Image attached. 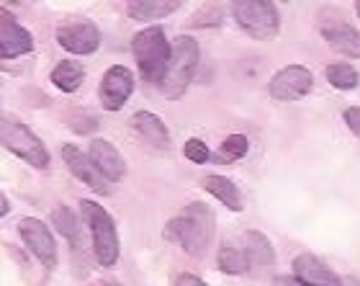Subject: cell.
Instances as JSON below:
<instances>
[{"instance_id": "obj_13", "label": "cell", "mask_w": 360, "mask_h": 286, "mask_svg": "<svg viewBox=\"0 0 360 286\" xmlns=\"http://www.w3.org/2000/svg\"><path fill=\"white\" fill-rule=\"evenodd\" d=\"M293 273L304 286H342L340 276L330 266L316 256H309V253L293 258Z\"/></svg>"}, {"instance_id": "obj_14", "label": "cell", "mask_w": 360, "mask_h": 286, "mask_svg": "<svg viewBox=\"0 0 360 286\" xmlns=\"http://www.w3.org/2000/svg\"><path fill=\"white\" fill-rule=\"evenodd\" d=\"M88 158L96 163V168L108 178V181H119L127 173V163L116 147L108 139H90Z\"/></svg>"}, {"instance_id": "obj_17", "label": "cell", "mask_w": 360, "mask_h": 286, "mask_svg": "<svg viewBox=\"0 0 360 286\" xmlns=\"http://www.w3.org/2000/svg\"><path fill=\"white\" fill-rule=\"evenodd\" d=\"M245 250H248V261H250V273H255V276H263V273L273 271V266H276V253H273V245L270 240L265 237L263 232H248L245 235Z\"/></svg>"}, {"instance_id": "obj_20", "label": "cell", "mask_w": 360, "mask_h": 286, "mask_svg": "<svg viewBox=\"0 0 360 286\" xmlns=\"http://www.w3.org/2000/svg\"><path fill=\"white\" fill-rule=\"evenodd\" d=\"M180 8V3H165V0H139V3H129L127 13L129 18L134 21H158V18H165V15L175 13Z\"/></svg>"}, {"instance_id": "obj_29", "label": "cell", "mask_w": 360, "mask_h": 286, "mask_svg": "<svg viewBox=\"0 0 360 286\" xmlns=\"http://www.w3.org/2000/svg\"><path fill=\"white\" fill-rule=\"evenodd\" d=\"M273 286H304L296 276H278L276 281H273Z\"/></svg>"}, {"instance_id": "obj_30", "label": "cell", "mask_w": 360, "mask_h": 286, "mask_svg": "<svg viewBox=\"0 0 360 286\" xmlns=\"http://www.w3.org/2000/svg\"><path fill=\"white\" fill-rule=\"evenodd\" d=\"M8 211H11V204H8L6 194H3V191H0V217H6Z\"/></svg>"}, {"instance_id": "obj_19", "label": "cell", "mask_w": 360, "mask_h": 286, "mask_svg": "<svg viewBox=\"0 0 360 286\" xmlns=\"http://www.w3.org/2000/svg\"><path fill=\"white\" fill-rule=\"evenodd\" d=\"M52 222H54V230L62 232L70 240L72 253H80L83 250V232H80L75 211L70 209V206H65V204H60L57 209H52Z\"/></svg>"}, {"instance_id": "obj_25", "label": "cell", "mask_w": 360, "mask_h": 286, "mask_svg": "<svg viewBox=\"0 0 360 286\" xmlns=\"http://www.w3.org/2000/svg\"><path fill=\"white\" fill-rule=\"evenodd\" d=\"M183 155H186L191 163H198V166L211 158V152H209V147H206L203 139H188L186 147H183Z\"/></svg>"}, {"instance_id": "obj_11", "label": "cell", "mask_w": 360, "mask_h": 286, "mask_svg": "<svg viewBox=\"0 0 360 286\" xmlns=\"http://www.w3.org/2000/svg\"><path fill=\"white\" fill-rule=\"evenodd\" d=\"M62 160L77 181H83L88 189H93L96 194H111V186H108V178H105L101 170L96 168V163L85 155L83 150H77L75 144H65L62 147Z\"/></svg>"}, {"instance_id": "obj_24", "label": "cell", "mask_w": 360, "mask_h": 286, "mask_svg": "<svg viewBox=\"0 0 360 286\" xmlns=\"http://www.w3.org/2000/svg\"><path fill=\"white\" fill-rule=\"evenodd\" d=\"M248 147L250 142L245 135H229L221 142V147H219L217 160H221V163H237V160H242L248 155Z\"/></svg>"}, {"instance_id": "obj_10", "label": "cell", "mask_w": 360, "mask_h": 286, "mask_svg": "<svg viewBox=\"0 0 360 286\" xmlns=\"http://www.w3.org/2000/svg\"><path fill=\"white\" fill-rule=\"evenodd\" d=\"M134 91V73L124 65H113L105 70L103 80H101V104L105 111H119L124 108L127 98Z\"/></svg>"}, {"instance_id": "obj_12", "label": "cell", "mask_w": 360, "mask_h": 286, "mask_svg": "<svg viewBox=\"0 0 360 286\" xmlns=\"http://www.w3.org/2000/svg\"><path fill=\"white\" fill-rule=\"evenodd\" d=\"M34 49V39L11 15H0V60H13Z\"/></svg>"}, {"instance_id": "obj_1", "label": "cell", "mask_w": 360, "mask_h": 286, "mask_svg": "<svg viewBox=\"0 0 360 286\" xmlns=\"http://www.w3.org/2000/svg\"><path fill=\"white\" fill-rule=\"evenodd\" d=\"M214 232H217L214 211L201 201L188 204L165 225V237L180 245L188 256H203L214 242Z\"/></svg>"}, {"instance_id": "obj_4", "label": "cell", "mask_w": 360, "mask_h": 286, "mask_svg": "<svg viewBox=\"0 0 360 286\" xmlns=\"http://www.w3.org/2000/svg\"><path fill=\"white\" fill-rule=\"evenodd\" d=\"M80 211L85 217V225L90 230V237H93V253H96V261L103 268H111L119 261V232H116V222L108 211L101 206V204L83 199L80 201Z\"/></svg>"}, {"instance_id": "obj_22", "label": "cell", "mask_w": 360, "mask_h": 286, "mask_svg": "<svg viewBox=\"0 0 360 286\" xmlns=\"http://www.w3.org/2000/svg\"><path fill=\"white\" fill-rule=\"evenodd\" d=\"M219 271L229 273V276H240V273H250V261L248 250L234 248V245H224L219 250Z\"/></svg>"}, {"instance_id": "obj_7", "label": "cell", "mask_w": 360, "mask_h": 286, "mask_svg": "<svg viewBox=\"0 0 360 286\" xmlns=\"http://www.w3.org/2000/svg\"><path fill=\"white\" fill-rule=\"evenodd\" d=\"M18 232H21V240L26 242V248L34 253V258L41 261V266H46V268L57 266V242H54L52 230L41 219L23 217Z\"/></svg>"}, {"instance_id": "obj_2", "label": "cell", "mask_w": 360, "mask_h": 286, "mask_svg": "<svg viewBox=\"0 0 360 286\" xmlns=\"http://www.w3.org/2000/svg\"><path fill=\"white\" fill-rule=\"evenodd\" d=\"M198 60H201V46L198 42L191 37H178L170 44V60H167L165 75L160 80L162 85V93L167 98H178L183 96L191 80L195 75V68H198Z\"/></svg>"}, {"instance_id": "obj_23", "label": "cell", "mask_w": 360, "mask_h": 286, "mask_svg": "<svg viewBox=\"0 0 360 286\" xmlns=\"http://www.w3.org/2000/svg\"><path fill=\"white\" fill-rule=\"evenodd\" d=\"M327 80H330V85L332 88H338V91H353V88H358L360 75L353 65H347V62H335V65L327 68Z\"/></svg>"}, {"instance_id": "obj_9", "label": "cell", "mask_w": 360, "mask_h": 286, "mask_svg": "<svg viewBox=\"0 0 360 286\" xmlns=\"http://www.w3.org/2000/svg\"><path fill=\"white\" fill-rule=\"evenodd\" d=\"M57 42L70 54H93L101 46V31L93 21H68L57 29Z\"/></svg>"}, {"instance_id": "obj_3", "label": "cell", "mask_w": 360, "mask_h": 286, "mask_svg": "<svg viewBox=\"0 0 360 286\" xmlns=\"http://www.w3.org/2000/svg\"><path fill=\"white\" fill-rule=\"evenodd\" d=\"M131 52H134L139 75L147 83H160L165 75L167 60H170V42H167L165 31L160 26L142 29L131 39Z\"/></svg>"}, {"instance_id": "obj_31", "label": "cell", "mask_w": 360, "mask_h": 286, "mask_svg": "<svg viewBox=\"0 0 360 286\" xmlns=\"http://www.w3.org/2000/svg\"><path fill=\"white\" fill-rule=\"evenodd\" d=\"M355 11H358V15H360V3H355Z\"/></svg>"}, {"instance_id": "obj_5", "label": "cell", "mask_w": 360, "mask_h": 286, "mask_svg": "<svg viewBox=\"0 0 360 286\" xmlns=\"http://www.w3.org/2000/svg\"><path fill=\"white\" fill-rule=\"evenodd\" d=\"M234 21L245 34L260 42H270L281 31V15L270 0H240L232 6Z\"/></svg>"}, {"instance_id": "obj_26", "label": "cell", "mask_w": 360, "mask_h": 286, "mask_svg": "<svg viewBox=\"0 0 360 286\" xmlns=\"http://www.w3.org/2000/svg\"><path fill=\"white\" fill-rule=\"evenodd\" d=\"M70 127L75 129V132H80V135H88V132H93V129L98 127V119L90 116V113L77 111L75 116H72V121H70Z\"/></svg>"}, {"instance_id": "obj_18", "label": "cell", "mask_w": 360, "mask_h": 286, "mask_svg": "<svg viewBox=\"0 0 360 286\" xmlns=\"http://www.w3.org/2000/svg\"><path fill=\"white\" fill-rule=\"evenodd\" d=\"M201 183H203V189L209 191L214 199H219V201L224 204L226 209L242 211V196L232 178H226V175H206Z\"/></svg>"}, {"instance_id": "obj_8", "label": "cell", "mask_w": 360, "mask_h": 286, "mask_svg": "<svg viewBox=\"0 0 360 286\" xmlns=\"http://www.w3.org/2000/svg\"><path fill=\"white\" fill-rule=\"evenodd\" d=\"M314 88V75L301 65H288L273 75L268 83V93L276 101H299Z\"/></svg>"}, {"instance_id": "obj_27", "label": "cell", "mask_w": 360, "mask_h": 286, "mask_svg": "<svg viewBox=\"0 0 360 286\" xmlns=\"http://www.w3.org/2000/svg\"><path fill=\"white\" fill-rule=\"evenodd\" d=\"M345 124L350 127V132H353V135L360 139V106L347 108V111H345Z\"/></svg>"}, {"instance_id": "obj_16", "label": "cell", "mask_w": 360, "mask_h": 286, "mask_svg": "<svg viewBox=\"0 0 360 286\" xmlns=\"http://www.w3.org/2000/svg\"><path fill=\"white\" fill-rule=\"evenodd\" d=\"M131 129L142 137L144 142L155 147V150H167L170 147V135H167L165 121L152 111H136L131 116Z\"/></svg>"}, {"instance_id": "obj_21", "label": "cell", "mask_w": 360, "mask_h": 286, "mask_svg": "<svg viewBox=\"0 0 360 286\" xmlns=\"http://www.w3.org/2000/svg\"><path fill=\"white\" fill-rule=\"evenodd\" d=\"M85 80V70L77 60H62L57 68L52 70V83L60 88L62 93H75Z\"/></svg>"}, {"instance_id": "obj_6", "label": "cell", "mask_w": 360, "mask_h": 286, "mask_svg": "<svg viewBox=\"0 0 360 286\" xmlns=\"http://www.w3.org/2000/svg\"><path fill=\"white\" fill-rule=\"evenodd\" d=\"M0 144L8 152L18 155L34 168H46L49 166V152H46L44 142L31 132L26 124L13 119H0Z\"/></svg>"}, {"instance_id": "obj_28", "label": "cell", "mask_w": 360, "mask_h": 286, "mask_svg": "<svg viewBox=\"0 0 360 286\" xmlns=\"http://www.w3.org/2000/svg\"><path fill=\"white\" fill-rule=\"evenodd\" d=\"M175 286H206V284H203L198 276H193V273H180Z\"/></svg>"}, {"instance_id": "obj_15", "label": "cell", "mask_w": 360, "mask_h": 286, "mask_svg": "<svg viewBox=\"0 0 360 286\" xmlns=\"http://www.w3.org/2000/svg\"><path fill=\"white\" fill-rule=\"evenodd\" d=\"M322 37L330 42L335 52L345 54V57H360V34L350 23L338 21V18H327L322 23Z\"/></svg>"}]
</instances>
